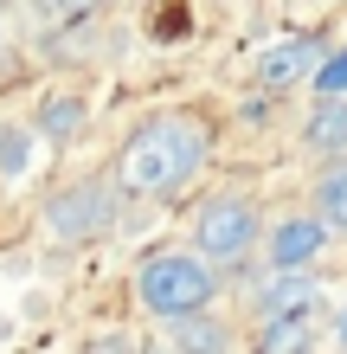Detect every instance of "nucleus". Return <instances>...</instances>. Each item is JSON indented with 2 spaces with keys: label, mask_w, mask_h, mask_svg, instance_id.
<instances>
[{
  "label": "nucleus",
  "mask_w": 347,
  "mask_h": 354,
  "mask_svg": "<svg viewBox=\"0 0 347 354\" xmlns=\"http://www.w3.org/2000/svg\"><path fill=\"white\" fill-rule=\"evenodd\" d=\"M309 348H315V316H270L251 335V354H309Z\"/></svg>",
  "instance_id": "obj_9"
},
{
  "label": "nucleus",
  "mask_w": 347,
  "mask_h": 354,
  "mask_svg": "<svg viewBox=\"0 0 347 354\" xmlns=\"http://www.w3.org/2000/svg\"><path fill=\"white\" fill-rule=\"evenodd\" d=\"M32 129L46 136V142H71L77 129H84V103H77V97H65V91L39 97V110H32Z\"/></svg>",
  "instance_id": "obj_10"
},
{
  "label": "nucleus",
  "mask_w": 347,
  "mask_h": 354,
  "mask_svg": "<svg viewBox=\"0 0 347 354\" xmlns=\"http://www.w3.org/2000/svg\"><path fill=\"white\" fill-rule=\"evenodd\" d=\"M26 161H32V142H26V129L0 122V174H19Z\"/></svg>",
  "instance_id": "obj_14"
},
{
  "label": "nucleus",
  "mask_w": 347,
  "mask_h": 354,
  "mask_svg": "<svg viewBox=\"0 0 347 354\" xmlns=\"http://www.w3.org/2000/svg\"><path fill=\"white\" fill-rule=\"evenodd\" d=\"M110 225V187L103 180H77L46 206V232L52 239H97Z\"/></svg>",
  "instance_id": "obj_5"
},
{
  "label": "nucleus",
  "mask_w": 347,
  "mask_h": 354,
  "mask_svg": "<svg viewBox=\"0 0 347 354\" xmlns=\"http://www.w3.org/2000/svg\"><path fill=\"white\" fill-rule=\"evenodd\" d=\"M315 97H321V103H347V46L328 52V65L315 71Z\"/></svg>",
  "instance_id": "obj_13"
},
{
  "label": "nucleus",
  "mask_w": 347,
  "mask_h": 354,
  "mask_svg": "<svg viewBox=\"0 0 347 354\" xmlns=\"http://www.w3.org/2000/svg\"><path fill=\"white\" fill-rule=\"evenodd\" d=\"M302 142H309L321 161H347V103H321L315 97L309 122H302Z\"/></svg>",
  "instance_id": "obj_8"
},
{
  "label": "nucleus",
  "mask_w": 347,
  "mask_h": 354,
  "mask_svg": "<svg viewBox=\"0 0 347 354\" xmlns=\"http://www.w3.org/2000/svg\"><path fill=\"white\" fill-rule=\"evenodd\" d=\"M219 297V277L199 252H155L148 264L135 270V303L161 322H187V316H206Z\"/></svg>",
  "instance_id": "obj_2"
},
{
  "label": "nucleus",
  "mask_w": 347,
  "mask_h": 354,
  "mask_svg": "<svg viewBox=\"0 0 347 354\" xmlns=\"http://www.w3.org/2000/svg\"><path fill=\"white\" fill-rule=\"evenodd\" d=\"M257 232H264L257 200L238 194V187L212 194V200L193 213V245H199V258H206V264H238V258L257 245Z\"/></svg>",
  "instance_id": "obj_3"
},
{
  "label": "nucleus",
  "mask_w": 347,
  "mask_h": 354,
  "mask_svg": "<svg viewBox=\"0 0 347 354\" xmlns=\"http://www.w3.org/2000/svg\"><path fill=\"white\" fill-rule=\"evenodd\" d=\"M328 65V52H321V39H309V32H296V39H277V46H264L257 58H251V77L264 91H296L302 77L315 84V71Z\"/></svg>",
  "instance_id": "obj_4"
},
{
  "label": "nucleus",
  "mask_w": 347,
  "mask_h": 354,
  "mask_svg": "<svg viewBox=\"0 0 347 354\" xmlns=\"http://www.w3.org/2000/svg\"><path fill=\"white\" fill-rule=\"evenodd\" d=\"M206 155H212V116L174 103V110L141 116L135 129L122 136L110 174H116V194H129V200H161V194H174V187H187Z\"/></svg>",
  "instance_id": "obj_1"
},
{
  "label": "nucleus",
  "mask_w": 347,
  "mask_h": 354,
  "mask_svg": "<svg viewBox=\"0 0 347 354\" xmlns=\"http://www.w3.org/2000/svg\"><path fill=\"white\" fill-rule=\"evenodd\" d=\"M32 7L46 13V19H84V13L103 7V0H32Z\"/></svg>",
  "instance_id": "obj_15"
},
{
  "label": "nucleus",
  "mask_w": 347,
  "mask_h": 354,
  "mask_svg": "<svg viewBox=\"0 0 347 354\" xmlns=\"http://www.w3.org/2000/svg\"><path fill=\"white\" fill-rule=\"evenodd\" d=\"M321 245H328V219L321 213H290L270 232V264L277 270H309L321 258Z\"/></svg>",
  "instance_id": "obj_6"
},
{
  "label": "nucleus",
  "mask_w": 347,
  "mask_h": 354,
  "mask_svg": "<svg viewBox=\"0 0 347 354\" xmlns=\"http://www.w3.org/2000/svg\"><path fill=\"white\" fill-rule=\"evenodd\" d=\"M315 277H302V270H283V277L257 297V322H270V316H315Z\"/></svg>",
  "instance_id": "obj_7"
},
{
  "label": "nucleus",
  "mask_w": 347,
  "mask_h": 354,
  "mask_svg": "<svg viewBox=\"0 0 347 354\" xmlns=\"http://www.w3.org/2000/svg\"><path fill=\"white\" fill-rule=\"evenodd\" d=\"M315 213L347 232V161H328V168L315 174Z\"/></svg>",
  "instance_id": "obj_11"
},
{
  "label": "nucleus",
  "mask_w": 347,
  "mask_h": 354,
  "mask_svg": "<svg viewBox=\"0 0 347 354\" xmlns=\"http://www.w3.org/2000/svg\"><path fill=\"white\" fill-rule=\"evenodd\" d=\"M226 328L219 322H206V316H187V322H174V348L180 354H226Z\"/></svg>",
  "instance_id": "obj_12"
},
{
  "label": "nucleus",
  "mask_w": 347,
  "mask_h": 354,
  "mask_svg": "<svg viewBox=\"0 0 347 354\" xmlns=\"http://www.w3.org/2000/svg\"><path fill=\"white\" fill-rule=\"evenodd\" d=\"M341 342H347V322H341Z\"/></svg>",
  "instance_id": "obj_16"
}]
</instances>
